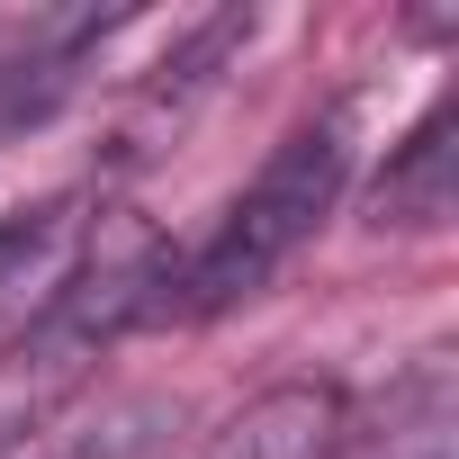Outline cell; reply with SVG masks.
Wrapping results in <instances>:
<instances>
[{
    "mask_svg": "<svg viewBox=\"0 0 459 459\" xmlns=\"http://www.w3.org/2000/svg\"><path fill=\"white\" fill-rule=\"evenodd\" d=\"M342 180H351V117H307L298 135H280L271 162L244 180V198L216 216V235L180 262L162 307L171 316H225V307L262 298L316 244V225L342 207Z\"/></svg>",
    "mask_w": 459,
    "mask_h": 459,
    "instance_id": "1",
    "label": "cell"
},
{
    "mask_svg": "<svg viewBox=\"0 0 459 459\" xmlns=\"http://www.w3.org/2000/svg\"><path fill=\"white\" fill-rule=\"evenodd\" d=\"M162 289H171L162 244L144 235V225H108V216H100L82 280H73V289L55 298V316L19 342V378H28V387H64V378H82V369H91L135 316L162 307Z\"/></svg>",
    "mask_w": 459,
    "mask_h": 459,
    "instance_id": "2",
    "label": "cell"
},
{
    "mask_svg": "<svg viewBox=\"0 0 459 459\" xmlns=\"http://www.w3.org/2000/svg\"><path fill=\"white\" fill-rule=\"evenodd\" d=\"M91 235H100V198L91 189H46V198L0 216V351H19L55 316V298L91 262Z\"/></svg>",
    "mask_w": 459,
    "mask_h": 459,
    "instance_id": "3",
    "label": "cell"
},
{
    "mask_svg": "<svg viewBox=\"0 0 459 459\" xmlns=\"http://www.w3.org/2000/svg\"><path fill=\"white\" fill-rule=\"evenodd\" d=\"M333 441H342V396L325 378H280L207 441V459H333Z\"/></svg>",
    "mask_w": 459,
    "mask_h": 459,
    "instance_id": "4",
    "label": "cell"
},
{
    "mask_svg": "<svg viewBox=\"0 0 459 459\" xmlns=\"http://www.w3.org/2000/svg\"><path fill=\"white\" fill-rule=\"evenodd\" d=\"M450 126H459V108L450 100H432L423 108V126L396 144V162H387V180H378V225H450V207H459V180H450Z\"/></svg>",
    "mask_w": 459,
    "mask_h": 459,
    "instance_id": "5",
    "label": "cell"
},
{
    "mask_svg": "<svg viewBox=\"0 0 459 459\" xmlns=\"http://www.w3.org/2000/svg\"><path fill=\"white\" fill-rule=\"evenodd\" d=\"M360 459H450V369H414L396 396H387V423L369 432Z\"/></svg>",
    "mask_w": 459,
    "mask_h": 459,
    "instance_id": "6",
    "label": "cell"
},
{
    "mask_svg": "<svg viewBox=\"0 0 459 459\" xmlns=\"http://www.w3.org/2000/svg\"><path fill=\"white\" fill-rule=\"evenodd\" d=\"M0 450H10V414H0Z\"/></svg>",
    "mask_w": 459,
    "mask_h": 459,
    "instance_id": "7",
    "label": "cell"
},
{
    "mask_svg": "<svg viewBox=\"0 0 459 459\" xmlns=\"http://www.w3.org/2000/svg\"><path fill=\"white\" fill-rule=\"evenodd\" d=\"M64 459H73V450H64Z\"/></svg>",
    "mask_w": 459,
    "mask_h": 459,
    "instance_id": "8",
    "label": "cell"
}]
</instances>
